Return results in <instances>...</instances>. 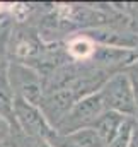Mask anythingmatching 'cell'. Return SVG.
<instances>
[{
    "label": "cell",
    "mask_w": 138,
    "mask_h": 147,
    "mask_svg": "<svg viewBox=\"0 0 138 147\" xmlns=\"http://www.w3.org/2000/svg\"><path fill=\"white\" fill-rule=\"evenodd\" d=\"M99 96L102 99L106 111H114L128 118H135V101H133V87L128 74L125 70L109 75V79L99 89Z\"/></svg>",
    "instance_id": "1"
},
{
    "label": "cell",
    "mask_w": 138,
    "mask_h": 147,
    "mask_svg": "<svg viewBox=\"0 0 138 147\" xmlns=\"http://www.w3.org/2000/svg\"><path fill=\"white\" fill-rule=\"evenodd\" d=\"M104 111H106V108H104L99 92L82 98L72 106L68 115L60 121V125L55 128V132L58 135H70L73 132L90 128Z\"/></svg>",
    "instance_id": "2"
},
{
    "label": "cell",
    "mask_w": 138,
    "mask_h": 147,
    "mask_svg": "<svg viewBox=\"0 0 138 147\" xmlns=\"http://www.w3.org/2000/svg\"><path fill=\"white\" fill-rule=\"evenodd\" d=\"M5 74H7V79L10 82V87L15 98H21L36 106L41 103L44 96V82H43V77L34 69L22 65V63L9 62Z\"/></svg>",
    "instance_id": "3"
},
{
    "label": "cell",
    "mask_w": 138,
    "mask_h": 147,
    "mask_svg": "<svg viewBox=\"0 0 138 147\" xmlns=\"http://www.w3.org/2000/svg\"><path fill=\"white\" fill-rule=\"evenodd\" d=\"M14 116H15V125L19 132L29 137L51 140V137L56 134L55 128L48 123V120L41 113V110L36 105H31L21 98H15L14 101Z\"/></svg>",
    "instance_id": "4"
},
{
    "label": "cell",
    "mask_w": 138,
    "mask_h": 147,
    "mask_svg": "<svg viewBox=\"0 0 138 147\" xmlns=\"http://www.w3.org/2000/svg\"><path fill=\"white\" fill-rule=\"evenodd\" d=\"M78 99L73 96V92L70 89H58V91H50L44 92L41 103L38 105V108L44 115V118L48 120V123L56 128L60 125V121L68 115L72 106L77 103Z\"/></svg>",
    "instance_id": "5"
},
{
    "label": "cell",
    "mask_w": 138,
    "mask_h": 147,
    "mask_svg": "<svg viewBox=\"0 0 138 147\" xmlns=\"http://www.w3.org/2000/svg\"><path fill=\"white\" fill-rule=\"evenodd\" d=\"M128 116H123L119 113H114V111H104L102 115L99 116V120L90 127L96 130V134L102 139V142L106 144V147L111 144V140L114 139V135L118 134L119 127L123 125V121L126 120Z\"/></svg>",
    "instance_id": "6"
},
{
    "label": "cell",
    "mask_w": 138,
    "mask_h": 147,
    "mask_svg": "<svg viewBox=\"0 0 138 147\" xmlns=\"http://www.w3.org/2000/svg\"><path fill=\"white\" fill-rule=\"evenodd\" d=\"M14 101H15V94L10 87L7 74L0 72V116L5 118L12 125L14 130H19L15 125V116H14Z\"/></svg>",
    "instance_id": "7"
},
{
    "label": "cell",
    "mask_w": 138,
    "mask_h": 147,
    "mask_svg": "<svg viewBox=\"0 0 138 147\" xmlns=\"http://www.w3.org/2000/svg\"><path fill=\"white\" fill-rule=\"evenodd\" d=\"M63 137H67V140L75 147H106L102 139L96 134L94 128H84V130L73 132V134L63 135Z\"/></svg>",
    "instance_id": "8"
},
{
    "label": "cell",
    "mask_w": 138,
    "mask_h": 147,
    "mask_svg": "<svg viewBox=\"0 0 138 147\" xmlns=\"http://www.w3.org/2000/svg\"><path fill=\"white\" fill-rule=\"evenodd\" d=\"M7 147H53L48 140L38 139V137H29L22 132H12L10 140L5 144Z\"/></svg>",
    "instance_id": "9"
},
{
    "label": "cell",
    "mask_w": 138,
    "mask_h": 147,
    "mask_svg": "<svg viewBox=\"0 0 138 147\" xmlns=\"http://www.w3.org/2000/svg\"><path fill=\"white\" fill-rule=\"evenodd\" d=\"M135 118H126L123 121V125L119 127L118 134L114 135V139L111 140V144L107 147H128L130 142V135H131V127H133Z\"/></svg>",
    "instance_id": "10"
},
{
    "label": "cell",
    "mask_w": 138,
    "mask_h": 147,
    "mask_svg": "<svg viewBox=\"0 0 138 147\" xmlns=\"http://www.w3.org/2000/svg\"><path fill=\"white\" fill-rule=\"evenodd\" d=\"M125 72L128 74L130 80H131V87H133V101H135V120H138V65L133 62L131 65H128L125 69Z\"/></svg>",
    "instance_id": "11"
},
{
    "label": "cell",
    "mask_w": 138,
    "mask_h": 147,
    "mask_svg": "<svg viewBox=\"0 0 138 147\" xmlns=\"http://www.w3.org/2000/svg\"><path fill=\"white\" fill-rule=\"evenodd\" d=\"M12 132H17V130H14L12 125H10L5 118L0 116V144H7V142L10 140Z\"/></svg>",
    "instance_id": "12"
},
{
    "label": "cell",
    "mask_w": 138,
    "mask_h": 147,
    "mask_svg": "<svg viewBox=\"0 0 138 147\" xmlns=\"http://www.w3.org/2000/svg\"><path fill=\"white\" fill-rule=\"evenodd\" d=\"M128 147H138V120H135V121H133V127H131V135H130Z\"/></svg>",
    "instance_id": "13"
},
{
    "label": "cell",
    "mask_w": 138,
    "mask_h": 147,
    "mask_svg": "<svg viewBox=\"0 0 138 147\" xmlns=\"http://www.w3.org/2000/svg\"><path fill=\"white\" fill-rule=\"evenodd\" d=\"M135 63H137V65H138V58H137V60H135Z\"/></svg>",
    "instance_id": "14"
},
{
    "label": "cell",
    "mask_w": 138,
    "mask_h": 147,
    "mask_svg": "<svg viewBox=\"0 0 138 147\" xmlns=\"http://www.w3.org/2000/svg\"><path fill=\"white\" fill-rule=\"evenodd\" d=\"M135 51H137V53H138V48H137V50H135Z\"/></svg>",
    "instance_id": "15"
}]
</instances>
